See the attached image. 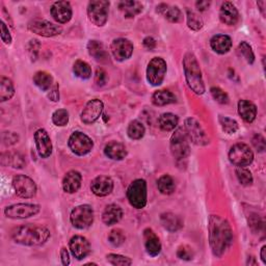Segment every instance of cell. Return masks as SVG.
Here are the masks:
<instances>
[{
  "label": "cell",
  "mask_w": 266,
  "mask_h": 266,
  "mask_svg": "<svg viewBox=\"0 0 266 266\" xmlns=\"http://www.w3.org/2000/svg\"><path fill=\"white\" fill-rule=\"evenodd\" d=\"M208 230L212 253L216 257H221L233 243V231L230 224L218 215H211Z\"/></svg>",
  "instance_id": "1"
},
{
  "label": "cell",
  "mask_w": 266,
  "mask_h": 266,
  "mask_svg": "<svg viewBox=\"0 0 266 266\" xmlns=\"http://www.w3.org/2000/svg\"><path fill=\"white\" fill-rule=\"evenodd\" d=\"M50 236L51 233L46 227L31 224L18 227L12 233V238L16 243L27 246L42 245Z\"/></svg>",
  "instance_id": "2"
},
{
  "label": "cell",
  "mask_w": 266,
  "mask_h": 266,
  "mask_svg": "<svg viewBox=\"0 0 266 266\" xmlns=\"http://www.w3.org/2000/svg\"><path fill=\"white\" fill-rule=\"evenodd\" d=\"M183 68L189 88L197 95H203L205 93V84L200 65L194 53L188 52L185 54L183 59Z\"/></svg>",
  "instance_id": "3"
},
{
  "label": "cell",
  "mask_w": 266,
  "mask_h": 266,
  "mask_svg": "<svg viewBox=\"0 0 266 266\" xmlns=\"http://www.w3.org/2000/svg\"><path fill=\"white\" fill-rule=\"evenodd\" d=\"M170 152L178 161L186 159L191 153L188 137L183 128H178L170 139Z\"/></svg>",
  "instance_id": "4"
},
{
  "label": "cell",
  "mask_w": 266,
  "mask_h": 266,
  "mask_svg": "<svg viewBox=\"0 0 266 266\" xmlns=\"http://www.w3.org/2000/svg\"><path fill=\"white\" fill-rule=\"evenodd\" d=\"M127 198L132 207L143 209L147 205V183L144 179L133 181L127 191Z\"/></svg>",
  "instance_id": "5"
},
{
  "label": "cell",
  "mask_w": 266,
  "mask_h": 266,
  "mask_svg": "<svg viewBox=\"0 0 266 266\" xmlns=\"http://www.w3.org/2000/svg\"><path fill=\"white\" fill-rule=\"evenodd\" d=\"M41 210L40 205L36 204H28V203H20L8 206L5 209V214L9 218L13 219H23L34 216Z\"/></svg>",
  "instance_id": "6"
},
{
  "label": "cell",
  "mask_w": 266,
  "mask_h": 266,
  "mask_svg": "<svg viewBox=\"0 0 266 266\" xmlns=\"http://www.w3.org/2000/svg\"><path fill=\"white\" fill-rule=\"evenodd\" d=\"M72 225L77 229L83 230L91 227L94 221V210L90 205H80L75 207L70 215Z\"/></svg>",
  "instance_id": "7"
},
{
  "label": "cell",
  "mask_w": 266,
  "mask_h": 266,
  "mask_svg": "<svg viewBox=\"0 0 266 266\" xmlns=\"http://www.w3.org/2000/svg\"><path fill=\"white\" fill-rule=\"evenodd\" d=\"M109 3L105 0H95L87 7V16L92 23L97 26H103L108 19Z\"/></svg>",
  "instance_id": "8"
},
{
  "label": "cell",
  "mask_w": 266,
  "mask_h": 266,
  "mask_svg": "<svg viewBox=\"0 0 266 266\" xmlns=\"http://www.w3.org/2000/svg\"><path fill=\"white\" fill-rule=\"evenodd\" d=\"M229 159L236 166H246L253 162L254 153L248 145L236 144L230 149Z\"/></svg>",
  "instance_id": "9"
},
{
  "label": "cell",
  "mask_w": 266,
  "mask_h": 266,
  "mask_svg": "<svg viewBox=\"0 0 266 266\" xmlns=\"http://www.w3.org/2000/svg\"><path fill=\"white\" fill-rule=\"evenodd\" d=\"M166 74V63L161 58H154L147 68V80L150 84L160 85Z\"/></svg>",
  "instance_id": "10"
},
{
  "label": "cell",
  "mask_w": 266,
  "mask_h": 266,
  "mask_svg": "<svg viewBox=\"0 0 266 266\" xmlns=\"http://www.w3.org/2000/svg\"><path fill=\"white\" fill-rule=\"evenodd\" d=\"M94 147L93 141L82 132L76 131L69 139V148L74 154L78 156L86 155Z\"/></svg>",
  "instance_id": "11"
},
{
  "label": "cell",
  "mask_w": 266,
  "mask_h": 266,
  "mask_svg": "<svg viewBox=\"0 0 266 266\" xmlns=\"http://www.w3.org/2000/svg\"><path fill=\"white\" fill-rule=\"evenodd\" d=\"M184 130L188 139L195 145L206 146L209 144V139L201 124L194 118H188L185 120Z\"/></svg>",
  "instance_id": "12"
},
{
  "label": "cell",
  "mask_w": 266,
  "mask_h": 266,
  "mask_svg": "<svg viewBox=\"0 0 266 266\" xmlns=\"http://www.w3.org/2000/svg\"><path fill=\"white\" fill-rule=\"evenodd\" d=\"M15 193L21 198L30 199L36 194V185L32 179L25 175H17L13 178Z\"/></svg>",
  "instance_id": "13"
},
{
  "label": "cell",
  "mask_w": 266,
  "mask_h": 266,
  "mask_svg": "<svg viewBox=\"0 0 266 266\" xmlns=\"http://www.w3.org/2000/svg\"><path fill=\"white\" fill-rule=\"evenodd\" d=\"M28 29L35 34L46 37L58 35L63 31L61 26L55 25L47 20H43V19H33L28 23Z\"/></svg>",
  "instance_id": "14"
},
{
  "label": "cell",
  "mask_w": 266,
  "mask_h": 266,
  "mask_svg": "<svg viewBox=\"0 0 266 266\" xmlns=\"http://www.w3.org/2000/svg\"><path fill=\"white\" fill-rule=\"evenodd\" d=\"M111 53L115 58L116 61L118 62H124L128 60L133 53V45L132 43L127 40L120 37V39L113 40L110 46Z\"/></svg>",
  "instance_id": "15"
},
{
  "label": "cell",
  "mask_w": 266,
  "mask_h": 266,
  "mask_svg": "<svg viewBox=\"0 0 266 266\" xmlns=\"http://www.w3.org/2000/svg\"><path fill=\"white\" fill-rule=\"evenodd\" d=\"M103 107V102L99 99L88 101L81 112V121L86 125L95 123L101 117Z\"/></svg>",
  "instance_id": "16"
},
{
  "label": "cell",
  "mask_w": 266,
  "mask_h": 266,
  "mask_svg": "<svg viewBox=\"0 0 266 266\" xmlns=\"http://www.w3.org/2000/svg\"><path fill=\"white\" fill-rule=\"evenodd\" d=\"M69 246L72 255L77 260L84 259L91 252L90 242L85 237L80 235L73 236L70 240Z\"/></svg>",
  "instance_id": "17"
},
{
  "label": "cell",
  "mask_w": 266,
  "mask_h": 266,
  "mask_svg": "<svg viewBox=\"0 0 266 266\" xmlns=\"http://www.w3.org/2000/svg\"><path fill=\"white\" fill-rule=\"evenodd\" d=\"M34 142L37 153L42 158H48L52 153V143L48 132L45 129H39L34 133Z\"/></svg>",
  "instance_id": "18"
},
{
  "label": "cell",
  "mask_w": 266,
  "mask_h": 266,
  "mask_svg": "<svg viewBox=\"0 0 266 266\" xmlns=\"http://www.w3.org/2000/svg\"><path fill=\"white\" fill-rule=\"evenodd\" d=\"M72 8L68 2L54 3L51 7V16L59 23H67L72 18Z\"/></svg>",
  "instance_id": "19"
},
{
  "label": "cell",
  "mask_w": 266,
  "mask_h": 266,
  "mask_svg": "<svg viewBox=\"0 0 266 266\" xmlns=\"http://www.w3.org/2000/svg\"><path fill=\"white\" fill-rule=\"evenodd\" d=\"M91 189L97 197H106L113 189V181L107 176H99L92 181Z\"/></svg>",
  "instance_id": "20"
},
{
  "label": "cell",
  "mask_w": 266,
  "mask_h": 266,
  "mask_svg": "<svg viewBox=\"0 0 266 266\" xmlns=\"http://www.w3.org/2000/svg\"><path fill=\"white\" fill-rule=\"evenodd\" d=\"M219 19L220 21L229 26H233L238 22L239 19V14L235 6L230 3V2H226L221 5L220 11H219Z\"/></svg>",
  "instance_id": "21"
},
{
  "label": "cell",
  "mask_w": 266,
  "mask_h": 266,
  "mask_svg": "<svg viewBox=\"0 0 266 266\" xmlns=\"http://www.w3.org/2000/svg\"><path fill=\"white\" fill-rule=\"evenodd\" d=\"M144 238H145V246L148 254L152 257H155L159 255L161 252V243L158 236L154 233L152 229H146L144 231Z\"/></svg>",
  "instance_id": "22"
},
{
  "label": "cell",
  "mask_w": 266,
  "mask_h": 266,
  "mask_svg": "<svg viewBox=\"0 0 266 266\" xmlns=\"http://www.w3.org/2000/svg\"><path fill=\"white\" fill-rule=\"evenodd\" d=\"M82 177L81 174L77 170H70L68 172L63 180V188L68 194H74L79 191L81 186Z\"/></svg>",
  "instance_id": "23"
},
{
  "label": "cell",
  "mask_w": 266,
  "mask_h": 266,
  "mask_svg": "<svg viewBox=\"0 0 266 266\" xmlns=\"http://www.w3.org/2000/svg\"><path fill=\"white\" fill-rule=\"evenodd\" d=\"M122 216H123L122 208L117 204H110L106 206V208L104 209L102 219L105 225L112 226L119 223L122 219Z\"/></svg>",
  "instance_id": "24"
},
{
  "label": "cell",
  "mask_w": 266,
  "mask_h": 266,
  "mask_svg": "<svg viewBox=\"0 0 266 266\" xmlns=\"http://www.w3.org/2000/svg\"><path fill=\"white\" fill-rule=\"evenodd\" d=\"M238 113L244 122L252 123L257 116V107L251 101L240 100L238 102Z\"/></svg>",
  "instance_id": "25"
},
{
  "label": "cell",
  "mask_w": 266,
  "mask_h": 266,
  "mask_svg": "<svg viewBox=\"0 0 266 266\" xmlns=\"http://www.w3.org/2000/svg\"><path fill=\"white\" fill-rule=\"evenodd\" d=\"M211 48L219 54H225L229 52L232 47V40L229 35L226 34H216L210 41Z\"/></svg>",
  "instance_id": "26"
},
{
  "label": "cell",
  "mask_w": 266,
  "mask_h": 266,
  "mask_svg": "<svg viewBox=\"0 0 266 266\" xmlns=\"http://www.w3.org/2000/svg\"><path fill=\"white\" fill-rule=\"evenodd\" d=\"M104 153L108 158L112 160H122L127 155V150L123 144L118 142H111L106 145Z\"/></svg>",
  "instance_id": "27"
},
{
  "label": "cell",
  "mask_w": 266,
  "mask_h": 266,
  "mask_svg": "<svg viewBox=\"0 0 266 266\" xmlns=\"http://www.w3.org/2000/svg\"><path fill=\"white\" fill-rule=\"evenodd\" d=\"M160 220L164 229L169 232H177L183 227L182 219L172 212H165L161 214Z\"/></svg>",
  "instance_id": "28"
},
{
  "label": "cell",
  "mask_w": 266,
  "mask_h": 266,
  "mask_svg": "<svg viewBox=\"0 0 266 266\" xmlns=\"http://www.w3.org/2000/svg\"><path fill=\"white\" fill-rule=\"evenodd\" d=\"M157 12L162 15L166 20H168L169 22H173V23H177L181 20V11L177 8V7H172L169 5H165V4H161L157 7Z\"/></svg>",
  "instance_id": "29"
},
{
  "label": "cell",
  "mask_w": 266,
  "mask_h": 266,
  "mask_svg": "<svg viewBox=\"0 0 266 266\" xmlns=\"http://www.w3.org/2000/svg\"><path fill=\"white\" fill-rule=\"evenodd\" d=\"M87 50H88L90 55L93 56V58L97 62L103 63L108 59V55L104 48V45L99 41H96V40L90 41L87 44Z\"/></svg>",
  "instance_id": "30"
},
{
  "label": "cell",
  "mask_w": 266,
  "mask_h": 266,
  "mask_svg": "<svg viewBox=\"0 0 266 266\" xmlns=\"http://www.w3.org/2000/svg\"><path fill=\"white\" fill-rule=\"evenodd\" d=\"M177 99L175 95L172 92L166 90L157 91L153 94V96H152V102L156 106H164L167 104L175 103Z\"/></svg>",
  "instance_id": "31"
},
{
  "label": "cell",
  "mask_w": 266,
  "mask_h": 266,
  "mask_svg": "<svg viewBox=\"0 0 266 266\" xmlns=\"http://www.w3.org/2000/svg\"><path fill=\"white\" fill-rule=\"evenodd\" d=\"M3 165L12 166L14 168H23L25 165V160L20 153L17 152H8L2 155Z\"/></svg>",
  "instance_id": "32"
},
{
  "label": "cell",
  "mask_w": 266,
  "mask_h": 266,
  "mask_svg": "<svg viewBox=\"0 0 266 266\" xmlns=\"http://www.w3.org/2000/svg\"><path fill=\"white\" fill-rule=\"evenodd\" d=\"M33 82L40 90L46 92L52 87L53 78L51 74L45 71H39L33 75Z\"/></svg>",
  "instance_id": "33"
},
{
  "label": "cell",
  "mask_w": 266,
  "mask_h": 266,
  "mask_svg": "<svg viewBox=\"0 0 266 266\" xmlns=\"http://www.w3.org/2000/svg\"><path fill=\"white\" fill-rule=\"evenodd\" d=\"M119 9L126 18H133L143 11V5L139 2H121Z\"/></svg>",
  "instance_id": "34"
},
{
  "label": "cell",
  "mask_w": 266,
  "mask_h": 266,
  "mask_svg": "<svg viewBox=\"0 0 266 266\" xmlns=\"http://www.w3.org/2000/svg\"><path fill=\"white\" fill-rule=\"evenodd\" d=\"M15 95V87L10 78L2 77L0 80V101L5 102L11 100Z\"/></svg>",
  "instance_id": "35"
},
{
  "label": "cell",
  "mask_w": 266,
  "mask_h": 266,
  "mask_svg": "<svg viewBox=\"0 0 266 266\" xmlns=\"http://www.w3.org/2000/svg\"><path fill=\"white\" fill-rule=\"evenodd\" d=\"M158 123H159V127L163 131H172L178 126L179 119L176 115H174V113L166 112L160 116Z\"/></svg>",
  "instance_id": "36"
},
{
  "label": "cell",
  "mask_w": 266,
  "mask_h": 266,
  "mask_svg": "<svg viewBox=\"0 0 266 266\" xmlns=\"http://www.w3.org/2000/svg\"><path fill=\"white\" fill-rule=\"evenodd\" d=\"M157 186L159 192L163 195H172L175 192V182L174 179L169 175H163L161 176L157 181Z\"/></svg>",
  "instance_id": "37"
},
{
  "label": "cell",
  "mask_w": 266,
  "mask_h": 266,
  "mask_svg": "<svg viewBox=\"0 0 266 266\" xmlns=\"http://www.w3.org/2000/svg\"><path fill=\"white\" fill-rule=\"evenodd\" d=\"M73 72L81 79H88L92 76V69L90 65L83 61H76L73 66Z\"/></svg>",
  "instance_id": "38"
},
{
  "label": "cell",
  "mask_w": 266,
  "mask_h": 266,
  "mask_svg": "<svg viewBox=\"0 0 266 266\" xmlns=\"http://www.w3.org/2000/svg\"><path fill=\"white\" fill-rule=\"evenodd\" d=\"M145 126L140 121H132L128 127V137L131 140H141L145 136Z\"/></svg>",
  "instance_id": "39"
},
{
  "label": "cell",
  "mask_w": 266,
  "mask_h": 266,
  "mask_svg": "<svg viewBox=\"0 0 266 266\" xmlns=\"http://www.w3.org/2000/svg\"><path fill=\"white\" fill-rule=\"evenodd\" d=\"M187 25L191 29L198 31L204 25L203 19L200 17V15H198L194 11L187 10Z\"/></svg>",
  "instance_id": "40"
},
{
  "label": "cell",
  "mask_w": 266,
  "mask_h": 266,
  "mask_svg": "<svg viewBox=\"0 0 266 266\" xmlns=\"http://www.w3.org/2000/svg\"><path fill=\"white\" fill-rule=\"evenodd\" d=\"M238 53L240 54V56H242L248 64L252 65L255 62V55L252 50V47L246 42H241L239 44Z\"/></svg>",
  "instance_id": "41"
},
{
  "label": "cell",
  "mask_w": 266,
  "mask_h": 266,
  "mask_svg": "<svg viewBox=\"0 0 266 266\" xmlns=\"http://www.w3.org/2000/svg\"><path fill=\"white\" fill-rule=\"evenodd\" d=\"M236 176L238 178V181L242 185H251L253 183V176L252 173L250 172V169L245 168L244 166H238L236 168Z\"/></svg>",
  "instance_id": "42"
},
{
  "label": "cell",
  "mask_w": 266,
  "mask_h": 266,
  "mask_svg": "<svg viewBox=\"0 0 266 266\" xmlns=\"http://www.w3.org/2000/svg\"><path fill=\"white\" fill-rule=\"evenodd\" d=\"M219 123L223 130L228 133V135H233L238 130V123L230 118L227 117H219Z\"/></svg>",
  "instance_id": "43"
},
{
  "label": "cell",
  "mask_w": 266,
  "mask_h": 266,
  "mask_svg": "<svg viewBox=\"0 0 266 266\" xmlns=\"http://www.w3.org/2000/svg\"><path fill=\"white\" fill-rule=\"evenodd\" d=\"M52 122L56 126H66L69 122V112L66 109H58L52 115Z\"/></svg>",
  "instance_id": "44"
},
{
  "label": "cell",
  "mask_w": 266,
  "mask_h": 266,
  "mask_svg": "<svg viewBox=\"0 0 266 266\" xmlns=\"http://www.w3.org/2000/svg\"><path fill=\"white\" fill-rule=\"evenodd\" d=\"M125 240H126V236L121 229H113L112 231H110L108 235V241L113 246L122 245L125 242Z\"/></svg>",
  "instance_id": "45"
},
{
  "label": "cell",
  "mask_w": 266,
  "mask_h": 266,
  "mask_svg": "<svg viewBox=\"0 0 266 266\" xmlns=\"http://www.w3.org/2000/svg\"><path fill=\"white\" fill-rule=\"evenodd\" d=\"M106 260L115 266H129L132 264V260L128 257L117 255V254H109L106 256Z\"/></svg>",
  "instance_id": "46"
},
{
  "label": "cell",
  "mask_w": 266,
  "mask_h": 266,
  "mask_svg": "<svg viewBox=\"0 0 266 266\" xmlns=\"http://www.w3.org/2000/svg\"><path fill=\"white\" fill-rule=\"evenodd\" d=\"M212 97L214 98L215 101H217L220 104H228L229 103V97H228V95L226 92H224L221 88L217 87V86H213L210 90Z\"/></svg>",
  "instance_id": "47"
},
{
  "label": "cell",
  "mask_w": 266,
  "mask_h": 266,
  "mask_svg": "<svg viewBox=\"0 0 266 266\" xmlns=\"http://www.w3.org/2000/svg\"><path fill=\"white\" fill-rule=\"evenodd\" d=\"M177 257L181 260L189 261L194 258V251L187 245H182L177 251Z\"/></svg>",
  "instance_id": "48"
},
{
  "label": "cell",
  "mask_w": 266,
  "mask_h": 266,
  "mask_svg": "<svg viewBox=\"0 0 266 266\" xmlns=\"http://www.w3.org/2000/svg\"><path fill=\"white\" fill-rule=\"evenodd\" d=\"M3 142L7 146H12L15 145L19 142V136L16 132H11V131H6L3 133Z\"/></svg>",
  "instance_id": "49"
},
{
  "label": "cell",
  "mask_w": 266,
  "mask_h": 266,
  "mask_svg": "<svg viewBox=\"0 0 266 266\" xmlns=\"http://www.w3.org/2000/svg\"><path fill=\"white\" fill-rule=\"evenodd\" d=\"M95 81H96V83L100 86H103L106 84L107 82V74L106 72L101 69V68H98L97 71H96V75H95Z\"/></svg>",
  "instance_id": "50"
},
{
  "label": "cell",
  "mask_w": 266,
  "mask_h": 266,
  "mask_svg": "<svg viewBox=\"0 0 266 266\" xmlns=\"http://www.w3.org/2000/svg\"><path fill=\"white\" fill-rule=\"evenodd\" d=\"M41 45L37 40H31L28 45V52L30 54L31 60H36L37 54H39V49Z\"/></svg>",
  "instance_id": "51"
},
{
  "label": "cell",
  "mask_w": 266,
  "mask_h": 266,
  "mask_svg": "<svg viewBox=\"0 0 266 266\" xmlns=\"http://www.w3.org/2000/svg\"><path fill=\"white\" fill-rule=\"evenodd\" d=\"M253 145L259 152H263L265 150V147H266L265 139L260 135L255 136L253 139Z\"/></svg>",
  "instance_id": "52"
},
{
  "label": "cell",
  "mask_w": 266,
  "mask_h": 266,
  "mask_svg": "<svg viewBox=\"0 0 266 266\" xmlns=\"http://www.w3.org/2000/svg\"><path fill=\"white\" fill-rule=\"evenodd\" d=\"M2 40L7 45H10L12 43V36L10 30L4 22H2Z\"/></svg>",
  "instance_id": "53"
},
{
  "label": "cell",
  "mask_w": 266,
  "mask_h": 266,
  "mask_svg": "<svg viewBox=\"0 0 266 266\" xmlns=\"http://www.w3.org/2000/svg\"><path fill=\"white\" fill-rule=\"evenodd\" d=\"M51 92L49 93V95H48V97H49V99L51 100V101H54V102H56V101H59V99H60V93H59V85L58 84H54L51 88Z\"/></svg>",
  "instance_id": "54"
},
{
  "label": "cell",
  "mask_w": 266,
  "mask_h": 266,
  "mask_svg": "<svg viewBox=\"0 0 266 266\" xmlns=\"http://www.w3.org/2000/svg\"><path fill=\"white\" fill-rule=\"evenodd\" d=\"M143 44H144L145 48H147L148 50H153L156 47V41L151 36H147L146 39L144 40Z\"/></svg>",
  "instance_id": "55"
},
{
  "label": "cell",
  "mask_w": 266,
  "mask_h": 266,
  "mask_svg": "<svg viewBox=\"0 0 266 266\" xmlns=\"http://www.w3.org/2000/svg\"><path fill=\"white\" fill-rule=\"evenodd\" d=\"M61 258H62L63 265L67 266V265L70 264V257H69V253H68L66 248L62 249V251H61Z\"/></svg>",
  "instance_id": "56"
},
{
  "label": "cell",
  "mask_w": 266,
  "mask_h": 266,
  "mask_svg": "<svg viewBox=\"0 0 266 266\" xmlns=\"http://www.w3.org/2000/svg\"><path fill=\"white\" fill-rule=\"evenodd\" d=\"M209 6H210V2H205V0H202V2H198L196 4V7L200 12L206 11L209 8Z\"/></svg>",
  "instance_id": "57"
},
{
  "label": "cell",
  "mask_w": 266,
  "mask_h": 266,
  "mask_svg": "<svg viewBox=\"0 0 266 266\" xmlns=\"http://www.w3.org/2000/svg\"><path fill=\"white\" fill-rule=\"evenodd\" d=\"M260 256H261V259H262L263 263L266 264V246H265V245L261 249V254H260Z\"/></svg>",
  "instance_id": "58"
},
{
  "label": "cell",
  "mask_w": 266,
  "mask_h": 266,
  "mask_svg": "<svg viewBox=\"0 0 266 266\" xmlns=\"http://www.w3.org/2000/svg\"><path fill=\"white\" fill-rule=\"evenodd\" d=\"M257 5H258V7L260 8V11H261L262 15L265 16V6H266V3H265V2H259Z\"/></svg>",
  "instance_id": "59"
},
{
  "label": "cell",
  "mask_w": 266,
  "mask_h": 266,
  "mask_svg": "<svg viewBox=\"0 0 266 266\" xmlns=\"http://www.w3.org/2000/svg\"><path fill=\"white\" fill-rule=\"evenodd\" d=\"M248 264H250V265H256L257 264V262L255 261V258H249V260H248Z\"/></svg>",
  "instance_id": "60"
}]
</instances>
